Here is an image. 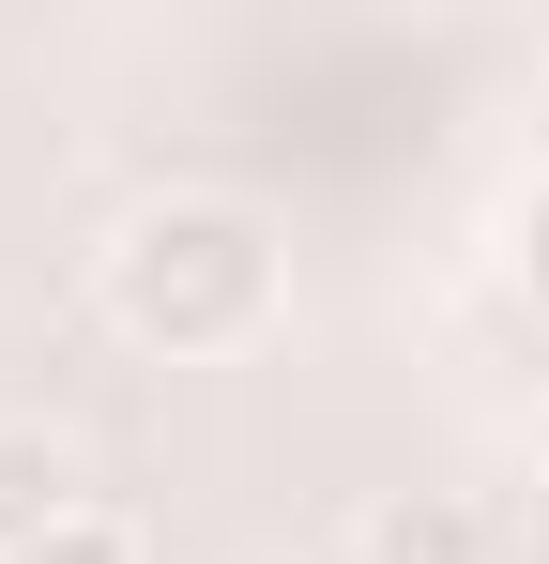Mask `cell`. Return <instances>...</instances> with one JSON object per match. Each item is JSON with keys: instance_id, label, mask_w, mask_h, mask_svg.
Returning <instances> with one entry per match:
<instances>
[{"instance_id": "6da1fadb", "label": "cell", "mask_w": 549, "mask_h": 564, "mask_svg": "<svg viewBox=\"0 0 549 564\" xmlns=\"http://www.w3.org/2000/svg\"><path fill=\"white\" fill-rule=\"evenodd\" d=\"M92 305L122 351H169V367H229L290 321V245H274L260 198H214V184H169L138 198L107 245H92Z\"/></svg>"}, {"instance_id": "7a4b0ae2", "label": "cell", "mask_w": 549, "mask_h": 564, "mask_svg": "<svg viewBox=\"0 0 549 564\" xmlns=\"http://www.w3.org/2000/svg\"><path fill=\"white\" fill-rule=\"evenodd\" d=\"M62 519H92V458L46 412H0V564L31 550V534H62Z\"/></svg>"}, {"instance_id": "3957f363", "label": "cell", "mask_w": 549, "mask_h": 564, "mask_svg": "<svg viewBox=\"0 0 549 564\" xmlns=\"http://www.w3.org/2000/svg\"><path fill=\"white\" fill-rule=\"evenodd\" d=\"M352 564H504V534L473 488H381L352 519Z\"/></svg>"}, {"instance_id": "277c9868", "label": "cell", "mask_w": 549, "mask_h": 564, "mask_svg": "<svg viewBox=\"0 0 549 564\" xmlns=\"http://www.w3.org/2000/svg\"><path fill=\"white\" fill-rule=\"evenodd\" d=\"M15 564H153V550H138V519H107V503H92V519H62V534H31Z\"/></svg>"}, {"instance_id": "5b68a950", "label": "cell", "mask_w": 549, "mask_h": 564, "mask_svg": "<svg viewBox=\"0 0 549 564\" xmlns=\"http://www.w3.org/2000/svg\"><path fill=\"white\" fill-rule=\"evenodd\" d=\"M519 260H535V290H549V198H535V214H519Z\"/></svg>"}, {"instance_id": "8992f818", "label": "cell", "mask_w": 549, "mask_h": 564, "mask_svg": "<svg viewBox=\"0 0 549 564\" xmlns=\"http://www.w3.org/2000/svg\"><path fill=\"white\" fill-rule=\"evenodd\" d=\"M535 443H549V381H535Z\"/></svg>"}]
</instances>
